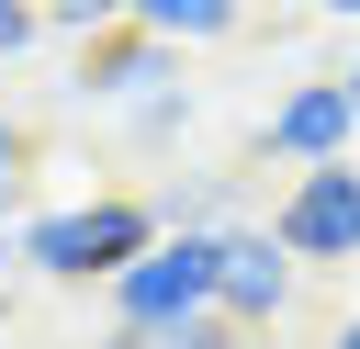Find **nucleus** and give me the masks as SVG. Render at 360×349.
<instances>
[{
	"label": "nucleus",
	"instance_id": "nucleus-1",
	"mask_svg": "<svg viewBox=\"0 0 360 349\" xmlns=\"http://www.w3.org/2000/svg\"><path fill=\"white\" fill-rule=\"evenodd\" d=\"M158 236H169V225H158L146 191H90V203H45V214H22V225H11V259H22L34 281H101V293H112Z\"/></svg>",
	"mask_w": 360,
	"mask_h": 349
},
{
	"label": "nucleus",
	"instance_id": "nucleus-13",
	"mask_svg": "<svg viewBox=\"0 0 360 349\" xmlns=\"http://www.w3.org/2000/svg\"><path fill=\"white\" fill-rule=\"evenodd\" d=\"M304 11H326V23H360V0H304Z\"/></svg>",
	"mask_w": 360,
	"mask_h": 349
},
{
	"label": "nucleus",
	"instance_id": "nucleus-10",
	"mask_svg": "<svg viewBox=\"0 0 360 349\" xmlns=\"http://www.w3.org/2000/svg\"><path fill=\"white\" fill-rule=\"evenodd\" d=\"M34 23H45V34H79V45H90V34H112V23H124V0H34Z\"/></svg>",
	"mask_w": 360,
	"mask_h": 349
},
{
	"label": "nucleus",
	"instance_id": "nucleus-7",
	"mask_svg": "<svg viewBox=\"0 0 360 349\" xmlns=\"http://www.w3.org/2000/svg\"><path fill=\"white\" fill-rule=\"evenodd\" d=\"M124 23H135V34H158V45H180V56H191V45H225V34H236V23H248V0H124Z\"/></svg>",
	"mask_w": 360,
	"mask_h": 349
},
{
	"label": "nucleus",
	"instance_id": "nucleus-11",
	"mask_svg": "<svg viewBox=\"0 0 360 349\" xmlns=\"http://www.w3.org/2000/svg\"><path fill=\"white\" fill-rule=\"evenodd\" d=\"M34 45H45V23H34V0H0V68H11V56H34Z\"/></svg>",
	"mask_w": 360,
	"mask_h": 349
},
{
	"label": "nucleus",
	"instance_id": "nucleus-6",
	"mask_svg": "<svg viewBox=\"0 0 360 349\" xmlns=\"http://www.w3.org/2000/svg\"><path fill=\"white\" fill-rule=\"evenodd\" d=\"M68 90H79V101H101V113H135V101H158V90H180V45H158V34H135V23H112V34H90V45H79V68H68Z\"/></svg>",
	"mask_w": 360,
	"mask_h": 349
},
{
	"label": "nucleus",
	"instance_id": "nucleus-12",
	"mask_svg": "<svg viewBox=\"0 0 360 349\" xmlns=\"http://www.w3.org/2000/svg\"><path fill=\"white\" fill-rule=\"evenodd\" d=\"M326 349H360V304H349V315H338V326H326Z\"/></svg>",
	"mask_w": 360,
	"mask_h": 349
},
{
	"label": "nucleus",
	"instance_id": "nucleus-5",
	"mask_svg": "<svg viewBox=\"0 0 360 349\" xmlns=\"http://www.w3.org/2000/svg\"><path fill=\"white\" fill-rule=\"evenodd\" d=\"M326 158H360V113H349V90H338V68L326 79H292L270 113H259V169H326Z\"/></svg>",
	"mask_w": 360,
	"mask_h": 349
},
{
	"label": "nucleus",
	"instance_id": "nucleus-4",
	"mask_svg": "<svg viewBox=\"0 0 360 349\" xmlns=\"http://www.w3.org/2000/svg\"><path fill=\"white\" fill-rule=\"evenodd\" d=\"M214 304V236L202 225H169L112 293H101V326H169V315H202Z\"/></svg>",
	"mask_w": 360,
	"mask_h": 349
},
{
	"label": "nucleus",
	"instance_id": "nucleus-15",
	"mask_svg": "<svg viewBox=\"0 0 360 349\" xmlns=\"http://www.w3.org/2000/svg\"><path fill=\"white\" fill-rule=\"evenodd\" d=\"M248 349H281V338H248Z\"/></svg>",
	"mask_w": 360,
	"mask_h": 349
},
{
	"label": "nucleus",
	"instance_id": "nucleus-2",
	"mask_svg": "<svg viewBox=\"0 0 360 349\" xmlns=\"http://www.w3.org/2000/svg\"><path fill=\"white\" fill-rule=\"evenodd\" d=\"M304 304V259L270 236V225H225L214 236V315L236 326V338H281V315Z\"/></svg>",
	"mask_w": 360,
	"mask_h": 349
},
{
	"label": "nucleus",
	"instance_id": "nucleus-9",
	"mask_svg": "<svg viewBox=\"0 0 360 349\" xmlns=\"http://www.w3.org/2000/svg\"><path fill=\"white\" fill-rule=\"evenodd\" d=\"M124 135H135V146H169V135H191V79H180V90H158V101H135V113H124Z\"/></svg>",
	"mask_w": 360,
	"mask_h": 349
},
{
	"label": "nucleus",
	"instance_id": "nucleus-8",
	"mask_svg": "<svg viewBox=\"0 0 360 349\" xmlns=\"http://www.w3.org/2000/svg\"><path fill=\"white\" fill-rule=\"evenodd\" d=\"M90 349H248V338H236V326L202 304V315H169V326H101Z\"/></svg>",
	"mask_w": 360,
	"mask_h": 349
},
{
	"label": "nucleus",
	"instance_id": "nucleus-3",
	"mask_svg": "<svg viewBox=\"0 0 360 349\" xmlns=\"http://www.w3.org/2000/svg\"><path fill=\"white\" fill-rule=\"evenodd\" d=\"M304 270H349L360 259V158H326V169H292L259 214Z\"/></svg>",
	"mask_w": 360,
	"mask_h": 349
},
{
	"label": "nucleus",
	"instance_id": "nucleus-14",
	"mask_svg": "<svg viewBox=\"0 0 360 349\" xmlns=\"http://www.w3.org/2000/svg\"><path fill=\"white\" fill-rule=\"evenodd\" d=\"M338 90H349V113H360V56H349V68H338Z\"/></svg>",
	"mask_w": 360,
	"mask_h": 349
}]
</instances>
